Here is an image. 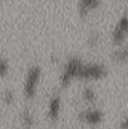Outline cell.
Returning <instances> with one entry per match:
<instances>
[{
  "label": "cell",
  "instance_id": "277c9868",
  "mask_svg": "<svg viewBox=\"0 0 128 129\" xmlns=\"http://www.w3.org/2000/svg\"><path fill=\"white\" fill-rule=\"evenodd\" d=\"M128 38V15H122L112 30V42L116 46L123 45Z\"/></svg>",
  "mask_w": 128,
  "mask_h": 129
},
{
  "label": "cell",
  "instance_id": "52a82bcc",
  "mask_svg": "<svg viewBox=\"0 0 128 129\" xmlns=\"http://www.w3.org/2000/svg\"><path fill=\"white\" fill-rule=\"evenodd\" d=\"M60 105H62V102H60L59 96H53L49 100V104H48V119L50 122H55L58 119L59 113H60Z\"/></svg>",
  "mask_w": 128,
  "mask_h": 129
},
{
  "label": "cell",
  "instance_id": "3957f363",
  "mask_svg": "<svg viewBox=\"0 0 128 129\" xmlns=\"http://www.w3.org/2000/svg\"><path fill=\"white\" fill-rule=\"evenodd\" d=\"M108 69L104 64L100 63H84L79 79L82 80H100L106 78Z\"/></svg>",
  "mask_w": 128,
  "mask_h": 129
},
{
  "label": "cell",
  "instance_id": "9a60e30c",
  "mask_svg": "<svg viewBox=\"0 0 128 129\" xmlns=\"http://www.w3.org/2000/svg\"><path fill=\"white\" fill-rule=\"evenodd\" d=\"M118 1H123V0H118Z\"/></svg>",
  "mask_w": 128,
  "mask_h": 129
},
{
  "label": "cell",
  "instance_id": "8992f818",
  "mask_svg": "<svg viewBox=\"0 0 128 129\" xmlns=\"http://www.w3.org/2000/svg\"><path fill=\"white\" fill-rule=\"evenodd\" d=\"M100 5V0H78V13L82 18L97 10Z\"/></svg>",
  "mask_w": 128,
  "mask_h": 129
},
{
  "label": "cell",
  "instance_id": "7c38bea8",
  "mask_svg": "<svg viewBox=\"0 0 128 129\" xmlns=\"http://www.w3.org/2000/svg\"><path fill=\"white\" fill-rule=\"evenodd\" d=\"M4 100H5L6 104H11L13 100H14V94H13V91L6 90V91H5V95H4Z\"/></svg>",
  "mask_w": 128,
  "mask_h": 129
},
{
  "label": "cell",
  "instance_id": "8fae6325",
  "mask_svg": "<svg viewBox=\"0 0 128 129\" xmlns=\"http://www.w3.org/2000/svg\"><path fill=\"white\" fill-rule=\"evenodd\" d=\"M9 70H10V65H9L8 60H6L5 58H3L1 61H0V75H1L3 78H5V77L8 75Z\"/></svg>",
  "mask_w": 128,
  "mask_h": 129
},
{
  "label": "cell",
  "instance_id": "9c48e42d",
  "mask_svg": "<svg viewBox=\"0 0 128 129\" xmlns=\"http://www.w3.org/2000/svg\"><path fill=\"white\" fill-rule=\"evenodd\" d=\"M20 120H21L23 127L27 129L32 128V127L34 125V115H33V113H32L29 109L23 110V113H21V115H20Z\"/></svg>",
  "mask_w": 128,
  "mask_h": 129
},
{
  "label": "cell",
  "instance_id": "7a4b0ae2",
  "mask_svg": "<svg viewBox=\"0 0 128 129\" xmlns=\"http://www.w3.org/2000/svg\"><path fill=\"white\" fill-rule=\"evenodd\" d=\"M40 79H42V68L39 65L30 67L27 72L24 82V95L28 99H33L35 96Z\"/></svg>",
  "mask_w": 128,
  "mask_h": 129
},
{
  "label": "cell",
  "instance_id": "6da1fadb",
  "mask_svg": "<svg viewBox=\"0 0 128 129\" xmlns=\"http://www.w3.org/2000/svg\"><path fill=\"white\" fill-rule=\"evenodd\" d=\"M84 65V61L77 56H72L69 58L65 64L63 65V70L62 74L59 77V83L63 88H67L74 79H79L82 68Z\"/></svg>",
  "mask_w": 128,
  "mask_h": 129
},
{
  "label": "cell",
  "instance_id": "5b68a950",
  "mask_svg": "<svg viewBox=\"0 0 128 129\" xmlns=\"http://www.w3.org/2000/svg\"><path fill=\"white\" fill-rule=\"evenodd\" d=\"M79 119L87 125L95 127V125H98L102 122L103 113L100 110H98V109H87V110L82 112L79 114Z\"/></svg>",
  "mask_w": 128,
  "mask_h": 129
},
{
  "label": "cell",
  "instance_id": "4fadbf2b",
  "mask_svg": "<svg viewBox=\"0 0 128 129\" xmlns=\"http://www.w3.org/2000/svg\"><path fill=\"white\" fill-rule=\"evenodd\" d=\"M97 43H98V35L97 34H90L89 35V45H97Z\"/></svg>",
  "mask_w": 128,
  "mask_h": 129
},
{
  "label": "cell",
  "instance_id": "5bb4252c",
  "mask_svg": "<svg viewBox=\"0 0 128 129\" xmlns=\"http://www.w3.org/2000/svg\"><path fill=\"white\" fill-rule=\"evenodd\" d=\"M119 129H128V115L119 123Z\"/></svg>",
  "mask_w": 128,
  "mask_h": 129
},
{
  "label": "cell",
  "instance_id": "30bf717a",
  "mask_svg": "<svg viewBox=\"0 0 128 129\" xmlns=\"http://www.w3.org/2000/svg\"><path fill=\"white\" fill-rule=\"evenodd\" d=\"M82 96H83V99H84L85 102L93 103L95 100V96L97 95H95V93H94V90L92 88H84L83 91H82Z\"/></svg>",
  "mask_w": 128,
  "mask_h": 129
},
{
  "label": "cell",
  "instance_id": "ba28073f",
  "mask_svg": "<svg viewBox=\"0 0 128 129\" xmlns=\"http://www.w3.org/2000/svg\"><path fill=\"white\" fill-rule=\"evenodd\" d=\"M112 58H113V60L117 64H126V63H128V46H126L124 44L117 46V49L114 50Z\"/></svg>",
  "mask_w": 128,
  "mask_h": 129
}]
</instances>
